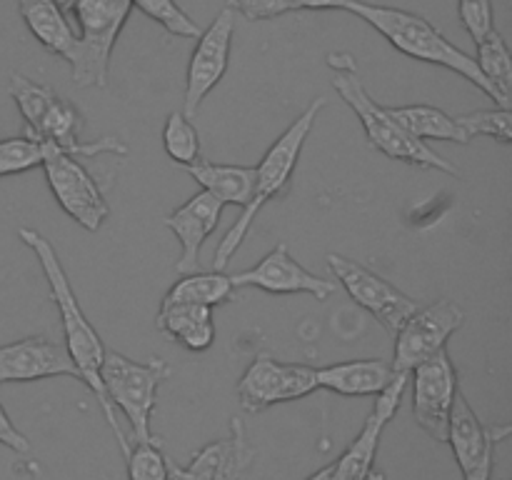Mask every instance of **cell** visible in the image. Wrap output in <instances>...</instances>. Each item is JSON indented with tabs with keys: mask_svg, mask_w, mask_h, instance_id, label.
Returning <instances> with one entry per match:
<instances>
[{
	"mask_svg": "<svg viewBox=\"0 0 512 480\" xmlns=\"http://www.w3.org/2000/svg\"><path fill=\"white\" fill-rule=\"evenodd\" d=\"M18 235L20 240L33 250L40 268H43L45 280H48V288H50V298L55 300V305H58L60 310V323H63V333H65V348H68L70 358H73L75 368H78V378L88 385V390L95 395V400H98L100 410H103L105 420H108L110 430H113L115 440H118L120 453L128 455L130 443L128 438H125L123 430H120L118 420H115L113 405H110L108 395H105L103 380H100V365H103L105 350L108 348H105V343L100 340L98 330L93 328V323L88 320L85 310L80 308L78 295H75L73 285H70L68 273H65L53 243H50L45 235H40L38 230H30V228H20Z\"/></svg>",
	"mask_w": 512,
	"mask_h": 480,
	"instance_id": "cell-1",
	"label": "cell"
},
{
	"mask_svg": "<svg viewBox=\"0 0 512 480\" xmlns=\"http://www.w3.org/2000/svg\"><path fill=\"white\" fill-rule=\"evenodd\" d=\"M343 10H348V13L365 20L370 28L378 30L395 50H400V53L408 55V58L453 70V73L470 80L475 88L483 90L488 98H493L495 103H498V108H510L508 100H505L503 95L485 80V75L480 73L473 55H468L465 50H460L458 45L450 43V40L445 38L430 20H425L423 15L410 13V10L403 8H390V5L365 3V0H348Z\"/></svg>",
	"mask_w": 512,
	"mask_h": 480,
	"instance_id": "cell-2",
	"label": "cell"
},
{
	"mask_svg": "<svg viewBox=\"0 0 512 480\" xmlns=\"http://www.w3.org/2000/svg\"><path fill=\"white\" fill-rule=\"evenodd\" d=\"M325 105H328V100H325L323 95L315 98L313 103L300 113V118L293 120V125H290V128L275 140L273 148L263 155V160L255 165L253 198H250V203L245 205L240 218L233 223V228L228 230V235L220 240L218 250H215L213 270L228 268L233 255L238 253L243 240L248 238L250 228H253L255 218H258V213L263 210V205L270 203L273 198H278V195L288 188L290 178H293L295 173V165H298L300 160V153H303L305 140H308V135L313 133L315 120H318V115L323 113Z\"/></svg>",
	"mask_w": 512,
	"mask_h": 480,
	"instance_id": "cell-3",
	"label": "cell"
},
{
	"mask_svg": "<svg viewBox=\"0 0 512 480\" xmlns=\"http://www.w3.org/2000/svg\"><path fill=\"white\" fill-rule=\"evenodd\" d=\"M65 18H75V48L70 53V73L78 88H105L115 40L128 20L130 0H55Z\"/></svg>",
	"mask_w": 512,
	"mask_h": 480,
	"instance_id": "cell-4",
	"label": "cell"
},
{
	"mask_svg": "<svg viewBox=\"0 0 512 480\" xmlns=\"http://www.w3.org/2000/svg\"><path fill=\"white\" fill-rule=\"evenodd\" d=\"M335 90L340 93V98L353 108V113L358 115L360 125H363L365 135H368L370 148L380 150L383 155L393 160H403V163L418 165V168L428 170H443L448 175H458L450 160H445L443 155L435 153L425 140H418L415 135H410L398 120L393 118L390 108L375 103L370 98V93L365 90V85L360 83V78L355 75V70H338L333 80Z\"/></svg>",
	"mask_w": 512,
	"mask_h": 480,
	"instance_id": "cell-5",
	"label": "cell"
},
{
	"mask_svg": "<svg viewBox=\"0 0 512 480\" xmlns=\"http://www.w3.org/2000/svg\"><path fill=\"white\" fill-rule=\"evenodd\" d=\"M170 373L173 370L163 358L135 363L128 355L105 350L103 365H100V380H103L110 405L123 410V415L128 418L133 440L155 438L153 430H150L155 398H158V388L170 378Z\"/></svg>",
	"mask_w": 512,
	"mask_h": 480,
	"instance_id": "cell-6",
	"label": "cell"
},
{
	"mask_svg": "<svg viewBox=\"0 0 512 480\" xmlns=\"http://www.w3.org/2000/svg\"><path fill=\"white\" fill-rule=\"evenodd\" d=\"M40 168L45 170L50 193L55 195L60 208L80 225V228L100 230V225L108 220L110 205L100 190L98 180L88 173L80 158L63 153L58 145L45 140V160Z\"/></svg>",
	"mask_w": 512,
	"mask_h": 480,
	"instance_id": "cell-7",
	"label": "cell"
},
{
	"mask_svg": "<svg viewBox=\"0 0 512 480\" xmlns=\"http://www.w3.org/2000/svg\"><path fill=\"white\" fill-rule=\"evenodd\" d=\"M320 390L318 368L305 363H283L260 353L238 380V403L245 413H263L280 403H293Z\"/></svg>",
	"mask_w": 512,
	"mask_h": 480,
	"instance_id": "cell-8",
	"label": "cell"
},
{
	"mask_svg": "<svg viewBox=\"0 0 512 480\" xmlns=\"http://www.w3.org/2000/svg\"><path fill=\"white\" fill-rule=\"evenodd\" d=\"M465 323V310L455 300L440 298L433 305L415 310L400 330L395 333V355L393 373H408L423 360L433 358L435 353L448 345V338L458 333Z\"/></svg>",
	"mask_w": 512,
	"mask_h": 480,
	"instance_id": "cell-9",
	"label": "cell"
},
{
	"mask_svg": "<svg viewBox=\"0 0 512 480\" xmlns=\"http://www.w3.org/2000/svg\"><path fill=\"white\" fill-rule=\"evenodd\" d=\"M328 265L333 270L335 280L345 288V293L360 308L368 310L390 335L398 333L400 325L418 310V303L410 295H405L403 290H398L393 283L380 278L378 273L365 268L358 260L345 258L340 253H330Z\"/></svg>",
	"mask_w": 512,
	"mask_h": 480,
	"instance_id": "cell-10",
	"label": "cell"
},
{
	"mask_svg": "<svg viewBox=\"0 0 512 480\" xmlns=\"http://www.w3.org/2000/svg\"><path fill=\"white\" fill-rule=\"evenodd\" d=\"M233 33H235V10L223 8L218 18L200 30L195 40L193 55L188 63V75H185V98L183 113L193 118L198 113L200 103L208 98L210 90L223 80L230 65V50H233Z\"/></svg>",
	"mask_w": 512,
	"mask_h": 480,
	"instance_id": "cell-11",
	"label": "cell"
},
{
	"mask_svg": "<svg viewBox=\"0 0 512 480\" xmlns=\"http://www.w3.org/2000/svg\"><path fill=\"white\" fill-rule=\"evenodd\" d=\"M413 378V415L415 423L435 440H448V420L453 408L455 393H458V373L450 360L448 348L435 353L433 358L423 360L410 370Z\"/></svg>",
	"mask_w": 512,
	"mask_h": 480,
	"instance_id": "cell-12",
	"label": "cell"
},
{
	"mask_svg": "<svg viewBox=\"0 0 512 480\" xmlns=\"http://www.w3.org/2000/svg\"><path fill=\"white\" fill-rule=\"evenodd\" d=\"M235 288H258L273 295H313L315 300H328L338 290L335 280L318 278L293 258L288 245L278 243L258 265L230 275Z\"/></svg>",
	"mask_w": 512,
	"mask_h": 480,
	"instance_id": "cell-13",
	"label": "cell"
},
{
	"mask_svg": "<svg viewBox=\"0 0 512 480\" xmlns=\"http://www.w3.org/2000/svg\"><path fill=\"white\" fill-rule=\"evenodd\" d=\"M60 375L78 378V368L60 340L48 338V335H30L15 343L0 345V385L33 383V380L60 378Z\"/></svg>",
	"mask_w": 512,
	"mask_h": 480,
	"instance_id": "cell-14",
	"label": "cell"
},
{
	"mask_svg": "<svg viewBox=\"0 0 512 480\" xmlns=\"http://www.w3.org/2000/svg\"><path fill=\"white\" fill-rule=\"evenodd\" d=\"M253 460L255 448L245 435V425L233 418L228 438L200 448L188 465L168 458V480H243Z\"/></svg>",
	"mask_w": 512,
	"mask_h": 480,
	"instance_id": "cell-15",
	"label": "cell"
},
{
	"mask_svg": "<svg viewBox=\"0 0 512 480\" xmlns=\"http://www.w3.org/2000/svg\"><path fill=\"white\" fill-rule=\"evenodd\" d=\"M223 210L225 205L215 195L200 190L193 198L185 200L178 210L163 218L165 228L180 240V260L175 265L180 275L195 273L200 268V250L220 225Z\"/></svg>",
	"mask_w": 512,
	"mask_h": 480,
	"instance_id": "cell-16",
	"label": "cell"
},
{
	"mask_svg": "<svg viewBox=\"0 0 512 480\" xmlns=\"http://www.w3.org/2000/svg\"><path fill=\"white\" fill-rule=\"evenodd\" d=\"M510 435V425H483L480 423L478 413L473 410V405L468 403L463 390L458 388L453 400V408H450V420H448V440L450 448H453L455 460H458L463 475L468 470H473L475 465L483 460L485 450L493 443H503Z\"/></svg>",
	"mask_w": 512,
	"mask_h": 480,
	"instance_id": "cell-17",
	"label": "cell"
},
{
	"mask_svg": "<svg viewBox=\"0 0 512 480\" xmlns=\"http://www.w3.org/2000/svg\"><path fill=\"white\" fill-rule=\"evenodd\" d=\"M393 375V365L388 360L363 358L318 368V385L345 398H368L383 393Z\"/></svg>",
	"mask_w": 512,
	"mask_h": 480,
	"instance_id": "cell-18",
	"label": "cell"
},
{
	"mask_svg": "<svg viewBox=\"0 0 512 480\" xmlns=\"http://www.w3.org/2000/svg\"><path fill=\"white\" fill-rule=\"evenodd\" d=\"M195 183L223 205H245L253 198L255 188V168L250 165H228L210 163V160H195L190 165H180Z\"/></svg>",
	"mask_w": 512,
	"mask_h": 480,
	"instance_id": "cell-19",
	"label": "cell"
},
{
	"mask_svg": "<svg viewBox=\"0 0 512 480\" xmlns=\"http://www.w3.org/2000/svg\"><path fill=\"white\" fill-rule=\"evenodd\" d=\"M155 325L190 353H205L215 343L213 308L205 305H160Z\"/></svg>",
	"mask_w": 512,
	"mask_h": 480,
	"instance_id": "cell-20",
	"label": "cell"
},
{
	"mask_svg": "<svg viewBox=\"0 0 512 480\" xmlns=\"http://www.w3.org/2000/svg\"><path fill=\"white\" fill-rule=\"evenodd\" d=\"M18 10L25 28L45 50L63 60L70 58L75 48V30L55 0H18Z\"/></svg>",
	"mask_w": 512,
	"mask_h": 480,
	"instance_id": "cell-21",
	"label": "cell"
},
{
	"mask_svg": "<svg viewBox=\"0 0 512 480\" xmlns=\"http://www.w3.org/2000/svg\"><path fill=\"white\" fill-rule=\"evenodd\" d=\"M235 285L230 283V275L223 270H195V273L180 275L178 283L163 295L160 305H205L215 308L235 298Z\"/></svg>",
	"mask_w": 512,
	"mask_h": 480,
	"instance_id": "cell-22",
	"label": "cell"
},
{
	"mask_svg": "<svg viewBox=\"0 0 512 480\" xmlns=\"http://www.w3.org/2000/svg\"><path fill=\"white\" fill-rule=\"evenodd\" d=\"M390 113L418 140H450V143L458 145L470 143V138L460 128L458 120L445 113V110L435 108V105H403V108H390Z\"/></svg>",
	"mask_w": 512,
	"mask_h": 480,
	"instance_id": "cell-23",
	"label": "cell"
},
{
	"mask_svg": "<svg viewBox=\"0 0 512 480\" xmlns=\"http://www.w3.org/2000/svg\"><path fill=\"white\" fill-rule=\"evenodd\" d=\"M388 423L390 420L383 413L373 410L365 420L360 435L353 440V445H348V450L333 463L330 480H363L373 470L380 438H383V430Z\"/></svg>",
	"mask_w": 512,
	"mask_h": 480,
	"instance_id": "cell-24",
	"label": "cell"
},
{
	"mask_svg": "<svg viewBox=\"0 0 512 480\" xmlns=\"http://www.w3.org/2000/svg\"><path fill=\"white\" fill-rule=\"evenodd\" d=\"M475 48H478V58H475V63H478L480 73H483L485 80H488V83L493 85V88L510 103L512 58L503 35H500L498 30H493V33L485 35L483 40H478Z\"/></svg>",
	"mask_w": 512,
	"mask_h": 480,
	"instance_id": "cell-25",
	"label": "cell"
},
{
	"mask_svg": "<svg viewBox=\"0 0 512 480\" xmlns=\"http://www.w3.org/2000/svg\"><path fill=\"white\" fill-rule=\"evenodd\" d=\"M8 93L10 98L15 100V105H18L20 115H23L25 133H35V130H38L40 120L45 118L50 105H53L55 98H58V93H55L53 88L35 83V80L25 78V75L20 73L10 75Z\"/></svg>",
	"mask_w": 512,
	"mask_h": 480,
	"instance_id": "cell-26",
	"label": "cell"
},
{
	"mask_svg": "<svg viewBox=\"0 0 512 480\" xmlns=\"http://www.w3.org/2000/svg\"><path fill=\"white\" fill-rule=\"evenodd\" d=\"M163 148L168 158L178 165H190L200 160V135L188 115L180 110L170 113L165 120Z\"/></svg>",
	"mask_w": 512,
	"mask_h": 480,
	"instance_id": "cell-27",
	"label": "cell"
},
{
	"mask_svg": "<svg viewBox=\"0 0 512 480\" xmlns=\"http://www.w3.org/2000/svg\"><path fill=\"white\" fill-rule=\"evenodd\" d=\"M45 160V140L33 138V135H20V138L0 140V178L8 175L28 173V170L40 168Z\"/></svg>",
	"mask_w": 512,
	"mask_h": 480,
	"instance_id": "cell-28",
	"label": "cell"
},
{
	"mask_svg": "<svg viewBox=\"0 0 512 480\" xmlns=\"http://www.w3.org/2000/svg\"><path fill=\"white\" fill-rule=\"evenodd\" d=\"M128 480H168V455L158 438L135 440L125 455Z\"/></svg>",
	"mask_w": 512,
	"mask_h": 480,
	"instance_id": "cell-29",
	"label": "cell"
},
{
	"mask_svg": "<svg viewBox=\"0 0 512 480\" xmlns=\"http://www.w3.org/2000/svg\"><path fill=\"white\" fill-rule=\"evenodd\" d=\"M130 5L178 38H198L200 35L198 23L175 0H130Z\"/></svg>",
	"mask_w": 512,
	"mask_h": 480,
	"instance_id": "cell-30",
	"label": "cell"
},
{
	"mask_svg": "<svg viewBox=\"0 0 512 480\" xmlns=\"http://www.w3.org/2000/svg\"><path fill=\"white\" fill-rule=\"evenodd\" d=\"M458 125L465 130L470 140L473 138H495L500 143H512V113L510 108H490L475 110V113L458 115Z\"/></svg>",
	"mask_w": 512,
	"mask_h": 480,
	"instance_id": "cell-31",
	"label": "cell"
},
{
	"mask_svg": "<svg viewBox=\"0 0 512 480\" xmlns=\"http://www.w3.org/2000/svg\"><path fill=\"white\" fill-rule=\"evenodd\" d=\"M458 13L473 43H478L495 30L493 0H458Z\"/></svg>",
	"mask_w": 512,
	"mask_h": 480,
	"instance_id": "cell-32",
	"label": "cell"
},
{
	"mask_svg": "<svg viewBox=\"0 0 512 480\" xmlns=\"http://www.w3.org/2000/svg\"><path fill=\"white\" fill-rule=\"evenodd\" d=\"M228 5L248 20H268L288 13L285 0H230Z\"/></svg>",
	"mask_w": 512,
	"mask_h": 480,
	"instance_id": "cell-33",
	"label": "cell"
},
{
	"mask_svg": "<svg viewBox=\"0 0 512 480\" xmlns=\"http://www.w3.org/2000/svg\"><path fill=\"white\" fill-rule=\"evenodd\" d=\"M0 445L10 448L13 453H30V440L15 428L3 405H0Z\"/></svg>",
	"mask_w": 512,
	"mask_h": 480,
	"instance_id": "cell-34",
	"label": "cell"
},
{
	"mask_svg": "<svg viewBox=\"0 0 512 480\" xmlns=\"http://www.w3.org/2000/svg\"><path fill=\"white\" fill-rule=\"evenodd\" d=\"M495 448H498V443L490 445L488 450H485L483 460H480L478 465H475L473 470H468V473L463 475L465 480H493V473H495Z\"/></svg>",
	"mask_w": 512,
	"mask_h": 480,
	"instance_id": "cell-35",
	"label": "cell"
},
{
	"mask_svg": "<svg viewBox=\"0 0 512 480\" xmlns=\"http://www.w3.org/2000/svg\"><path fill=\"white\" fill-rule=\"evenodd\" d=\"M348 0H285L288 13H298V10H343Z\"/></svg>",
	"mask_w": 512,
	"mask_h": 480,
	"instance_id": "cell-36",
	"label": "cell"
},
{
	"mask_svg": "<svg viewBox=\"0 0 512 480\" xmlns=\"http://www.w3.org/2000/svg\"><path fill=\"white\" fill-rule=\"evenodd\" d=\"M330 475H333V463L325 465V468H320V470H315L308 480H330Z\"/></svg>",
	"mask_w": 512,
	"mask_h": 480,
	"instance_id": "cell-37",
	"label": "cell"
},
{
	"mask_svg": "<svg viewBox=\"0 0 512 480\" xmlns=\"http://www.w3.org/2000/svg\"><path fill=\"white\" fill-rule=\"evenodd\" d=\"M363 480H388V478H385V473H380V470H370Z\"/></svg>",
	"mask_w": 512,
	"mask_h": 480,
	"instance_id": "cell-38",
	"label": "cell"
},
{
	"mask_svg": "<svg viewBox=\"0 0 512 480\" xmlns=\"http://www.w3.org/2000/svg\"><path fill=\"white\" fill-rule=\"evenodd\" d=\"M33 480H43V478H40V475L38 473H35V478Z\"/></svg>",
	"mask_w": 512,
	"mask_h": 480,
	"instance_id": "cell-39",
	"label": "cell"
}]
</instances>
